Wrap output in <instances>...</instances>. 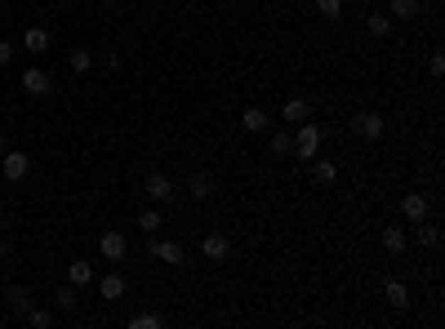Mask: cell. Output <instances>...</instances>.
Returning a JSON list of instances; mask_svg holds the SVG:
<instances>
[{
	"label": "cell",
	"mask_w": 445,
	"mask_h": 329,
	"mask_svg": "<svg viewBox=\"0 0 445 329\" xmlns=\"http://www.w3.org/2000/svg\"><path fill=\"white\" fill-rule=\"evenodd\" d=\"M5 147H9V143H5V134H0V156H5Z\"/></svg>",
	"instance_id": "1f68e13d"
},
{
	"label": "cell",
	"mask_w": 445,
	"mask_h": 329,
	"mask_svg": "<svg viewBox=\"0 0 445 329\" xmlns=\"http://www.w3.org/2000/svg\"><path fill=\"white\" fill-rule=\"evenodd\" d=\"M321 138H325V129L317 125V121H303L299 129H294V147H290V156L294 160H317L321 156Z\"/></svg>",
	"instance_id": "6da1fadb"
},
{
	"label": "cell",
	"mask_w": 445,
	"mask_h": 329,
	"mask_svg": "<svg viewBox=\"0 0 445 329\" xmlns=\"http://www.w3.org/2000/svg\"><path fill=\"white\" fill-rule=\"evenodd\" d=\"M152 258L170 262V267H183V262H187V254H183V245H178V240H152Z\"/></svg>",
	"instance_id": "ba28073f"
},
{
	"label": "cell",
	"mask_w": 445,
	"mask_h": 329,
	"mask_svg": "<svg viewBox=\"0 0 445 329\" xmlns=\"http://www.w3.org/2000/svg\"><path fill=\"white\" fill-rule=\"evenodd\" d=\"M9 58H13V45H9V40H0V67H5Z\"/></svg>",
	"instance_id": "4dcf8cb0"
},
{
	"label": "cell",
	"mask_w": 445,
	"mask_h": 329,
	"mask_svg": "<svg viewBox=\"0 0 445 329\" xmlns=\"http://www.w3.org/2000/svg\"><path fill=\"white\" fill-rule=\"evenodd\" d=\"M388 13H392V18H419V13H423V0H392V5H388Z\"/></svg>",
	"instance_id": "d6986e66"
},
{
	"label": "cell",
	"mask_w": 445,
	"mask_h": 329,
	"mask_svg": "<svg viewBox=\"0 0 445 329\" xmlns=\"http://www.w3.org/2000/svg\"><path fill=\"white\" fill-rule=\"evenodd\" d=\"M0 174H5V183H27V174H31V156H27V152H13V147H5V156H0Z\"/></svg>",
	"instance_id": "7a4b0ae2"
},
{
	"label": "cell",
	"mask_w": 445,
	"mask_h": 329,
	"mask_svg": "<svg viewBox=\"0 0 445 329\" xmlns=\"http://www.w3.org/2000/svg\"><path fill=\"white\" fill-rule=\"evenodd\" d=\"M427 72H432V76H445V58L432 54V58H427Z\"/></svg>",
	"instance_id": "f546056e"
},
{
	"label": "cell",
	"mask_w": 445,
	"mask_h": 329,
	"mask_svg": "<svg viewBox=\"0 0 445 329\" xmlns=\"http://www.w3.org/2000/svg\"><path fill=\"white\" fill-rule=\"evenodd\" d=\"M107 5H116V0H107Z\"/></svg>",
	"instance_id": "836d02e7"
},
{
	"label": "cell",
	"mask_w": 445,
	"mask_h": 329,
	"mask_svg": "<svg viewBox=\"0 0 445 329\" xmlns=\"http://www.w3.org/2000/svg\"><path fill=\"white\" fill-rule=\"evenodd\" d=\"M143 191H147V201H156V205H170L174 196H178V187H174V183H170V178H165V174H147Z\"/></svg>",
	"instance_id": "8992f818"
},
{
	"label": "cell",
	"mask_w": 445,
	"mask_h": 329,
	"mask_svg": "<svg viewBox=\"0 0 445 329\" xmlns=\"http://www.w3.org/2000/svg\"><path fill=\"white\" fill-rule=\"evenodd\" d=\"M401 213H405L410 223L427 218V196H423V191H405V196H401Z\"/></svg>",
	"instance_id": "30bf717a"
},
{
	"label": "cell",
	"mask_w": 445,
	"mask_h": 329,
	"mask_svg": "<svg viewBox=\"0 0 445 329\" xmlns=\"http://www.w3.org/2000/svg\"><path fill=\"white\" fill-rule=\"evenodd\" d=\"M5 303H9V311H18V316H27V307H31V294H27L23 285H9V289H5Z\"/></svg>",
	"instance_id": "ffe728a7"
},
{
	"label": "cell",
	"mask_w": 445,
	"mask_h": 329,
	"mask_svg": "<svg viewBox=\"0 0 445 329\" xmlns=\"http://www.w3.org/2000/svg\"><path fill=\"white\" fill-rule=\"evenodd\" d=\"M160 223H165V213H160V209H143V213H138V232H147V236H156V232H160Z\"/></svg>",
	"instance_id": "44dd1931"
},
{
	"label": "cell",
	"mask_w": 445,
	"mask_h": 329,
	"mask_svg": "<svg viewBox=\"0 0 445 329\" xmlns=\"http://www.w3.org/2000/svg\"><path fill=\"white\" fill-rule=\"evenodd\" d=\"M125 289H129L125 276H121V272H107L103 281H98V299H103V303H121V299H125Z\"/></svg>",
	"instance_id": "52a82bcc"
},
{
	"label": "cell",
	"mask_w": 445,
	"mask_h": 329,
	"mask_svg": "<svg viewBox=\"0 0 445 329\" xmlns=\"http://www.w3.org/2000/svg\"><path fill=\"white\" fill-rule=\"evenodd\" d=\"M419 245H423V250H436V245H441V227L419 218Z\"/></svg>",
	"instance_id": "d4e9b609"
},
{
	"label": "cell",
	"mask_w": 445,
	"mask_h": 329,
	"mask_svg": "<svg viewBox=\"0 0 445 329\" xmlns=\"http://www.w3.org/2000/svg\"><path fill=\"white\" fill-rule=\"evenodd\" d=\"M98 254H103L107 262H125V254H129L125 232H103V236H98Z\"/></svg>",
	"instance_id": "5b68a950"
},
{
	"label": "cell",
	"mask_w": 445,
	"mask_h": 329,
	"mask_svg": "<svg viewBox=\"0 0 445 329\" xmlns=\"http://www.w3.org/2000/svg\"><path fill=\"white\" fill-rule=\"evenodd\" d=\"M54 303H58V311H76V303H80V294H76V285H58V294H54Z\"/></svg>",
	"instance_id": "cb8c5ba5"
},
{
	"label": "cell",
	"mask_w": 445,
	"mask_h": 329,
	"mask_svg": "<svg viewBox=\"0 0 445 329\" xmlns=\"http://www.w3.org/2000/svg\"><path fill=\"white\" fill-rule=\"evenodd\" d=\"M317 116V107H312V98H290V103L281 107V121H294V125H303Z\"/></svg>",
	"instance_id": "9c48e42d"
},
{
	"label": "cell",
	"mask_w": 445,
	"mask_h": 329,
	"mask_svg": "<svg viewBox=\"0 0 445 329\" xmlns=\"http://www.w3.org/2000/svg\"><path fill=\"white\" fill-rule=\"evenodd\" d=\"M27 325H31V329H49V325H54V311H45V307H27Z\"/></svg>",
	"instance_id": "4316f807"
},
{
	"label": "cell",
	"mask_w": 445,
	"mask_h": 329,
	"mask_svg": "<svg viewBox=\"0 0 445 329\" xmlns=\"http://www.w3.org/2000/svg\"><path fill=\"white\" fill-rule=\"evenodd\" d=\"M0 227H5V205H0Z\"/></svg>",
	"instance_id": "d6a6232c"
},
{
	"label": "cell",
	"mask_w": 445,
	"mask_h": 329,
	"mask_svg": "<svg viewBox=\"0 0 445 329\" xmlns=\"http://www.w3.org/2000/svg\"><path fill=\"white\" fill-rule=\"evenodd\" d=\"M165 316H156V311H138V316H129V329H160Z\"/></svg>",
	"instance_id": "484cf974"
},
{
	"label": "cell",
	"mask_w": 445,
	"mask_h": 329,
	"mask_svg": "<svg viewBox=\"0 0 445 329\" xmlns=\"http://www.w3.org/2000/svg\"><path fill=\"white\" fill-rule=\"evenodd\" d=\"M268 125H272V116H268L263 107H245V111H241V129H245V134H263Z\"/></svg>",
	"instance_id": "7c38bea8"
},
{
	"label": "cell",
	"mask_w": 445,
	"mask_h": 329,
	"mask_svg": "<svg viewBox=\"0 0 445 329\" xmlns=\"http://www.w3.org/2000/svg\"><path fill=\"white\" fill-rule=\"evenodd\" d=\"M23 49H27V54H45V49H49V31L45 27H27L23 31Z\"/></svg>",
	"instance_id": "e0dca14e"
},
{
	"label": "cell",
	"mask_w": 445,
	"mask_h": 329,
	"mask_svg": "<svg viewBox=\"0 0 445 329\" xmlns=\"http://www.w3.org/2000/svg\"><path fill=\"white\" fill-rule=\"evenodd\" d=\"M18 85H23V94H27V98H45L49 89H54V76H49V72H40V67H27Z\"/></svg>",
	"instance_id": "277c9868"
},
{
	"label": "cell",
	"mask_w": 445,
	"mask_h": 329,
	"mask_svg": "<svg viewBox=\"0 0 445 329\" xmlns=\"http://www.w3.org/2000/svg\"><path fill=\"white\" fill-rule=\"evenodd\" d=\"M187 196H192V201H209V196H214V174H201V169H196V174L187 178Z\"/></svg>",
	"instance_id": "4fadbf2b"
},
{
	"label": "cell",
	"mask_w": 445,
	"mask_h": 329,
	"mask_svg": "<svg viewBox=\"0 0 445 329\" xmlns=\"http://www.w3.org/2000/svg\"><path fill=\"white\" fill-rule=\"evenodd\" d=\"M227 250H232V240H227L223 232H209V236L201 240V254H205V258H214V262H223V258H227Z\"/></svg>",
	"instance_id": "8fae6325"
},
{
	"label": "cell",
	"mask_w": 445,
	"mask_h": 329,
	"mask_svg": "<svg viewBox=\"0 0 445 329\" xmlns=\"http://www.w3.org/2000/svg\"><path fill=\"white\" fill-rule=\"evenodd\" d=\"M290 147H294V134H281V129H276L272 134V156H290Z\"/></svg>",
	"instance_id": "f1b7e54d"
},
{
	"label": "cell",
	"mask_w": 445,
	"mask_h": 329,
	"mask_svg": "<svg viewBox=\"0 0 445 329\" xmlns=\"http://www.w3.org/2000/svg\"><path fill=\"white\" fill-rule=\"evenodd\" d=\"M312 5H317V13H321V18H329V23L343 13V0H312Z\"/></svg>",
	"instance_id": "83f0119b"
},
{
	"label": "cell",
	"mask_w": 445,
	"mask_h": 329,
	"mask_svg": "<svg viewBox=\"0 0 445 329\" xmlns=\"http://www.w3.org/2000/svg\"><path fill=\"white\" fill-rule=\"evenodd\" d=\"M67 67H72L76 76H85V72L94 67V54H89V49H72V54H67Z\"/></svg>",
	"instance_id": "7402d4cb"
},
{
	"label": "cell",
	"mask_w": 445,
	"mask_h": 329,
	"mask_svg": "<svg viewBox=\"0 0 445 329\" xmlns=\"http://www.w3.org/2000/svg\"><path fill=\"white\" fill-rule=\"evenodd\" d=\"M348 129L361 134V138H370V143H378V138H383V129H388V121L378 116V111H356V116L348 121Z\"/></svg>",
	"instance_id": "3957f363"
},
{
	"label": "cell",
	"mask_w": 445,
	"mask_h": 329,
	"mask_svg": "<svg viewBox=\"0 0 445 329\" xmlns=\"http://www.w3.org/2000/svg\"><path fill=\"white\" fill-rule=\"evenodd\" d=\"M366 31H370V36H388V31H392V13H383V9L370 13V18H366Z\"/></svg>",
	"instance_id": "603a6c76"
},
{
	"label": "cell",
	"mask_w": 445,
	"mask_h": 329,
	"mask_svg": "<svg viewBox=\"0 0 445 329\" xmlns=\"http://www.w3.org/2000/svg\"><path fill=\"white\" fill-rule=\"evenodd\" d=\"M67 281L80 289V285H89L94 281V262H85V258H76V262H67Z\"/></svg>",
	"instance_id": "ac0fdd59"
},
{
	"label": "cell",
	"mask_w": 445,
	"mask_h": 329,
	"mask_svg": "<svg viewBox=\"0 0 445 329\" xmlns=\"http://www.w3.org/2000/svg\"><path fill=\"white\" fill-rule=\"evenodd\" d=\"M405 245H410L405 227H397V223H383V250H388V254H405Z\"/></svg>",
	"instance_id": "5bb4252c"
},
{
	"label": "cell",
	"mask_w": 445,
	"mask_h": 329,
	"mask_svg": "<svg viewBox=\"0 0 445 329\" xmlns=\"http://www.w3.org/2000/svg\"><path fill=\"white\" fill-rule=\"evenodd\" d=\"M383 299H388V307L405 311V307H410V285H405V281H388V285H383Z\"/></svg>",
	"instance_id": "9a60e30c"
},
{
	"label": "cell",
	"mask_w": 445,
	"mask_h": 329,
	"mask_svg": "<svg viewBox=\"0 0 445 329\" xmlns=\"http://www.w3.org/2000/svg\"><path fill=\"white\" fill-rule=\"evenodd\" d=\"M312 164V178H317L321 187H334L339 183V164L334 160H307Z\"/></svg>",
	"instance_id": "2e32d148"
}]
</instances>
